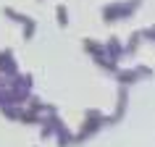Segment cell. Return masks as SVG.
<instances>
[{
    "label": "cell",
    "instance_id": "1",
    "mask_svg": "<svg viewBox=\"0 0 155 147\" xmlns=\"http://www.w3.org/2000/svg\"><path fill=\"white\" fill-rule=\"evenodd\" d=\"M142 5V0H116V3H108L103 5V21L105 24H118V21H126L137 13V8Z\"/></svg>",
    "mask_w": 155,
    "mask_h": 147
},
{
    "label": "cell",
    "instance_id": "2",
    "mask_svg": "<svg viewBox=\"0 0 155 147\" xmlns=\"http://www.w3.org/2000/svg\"><path fill=\"white\" fill-rule=\"evenodd\" d=\"M105 123H108V116H103V110H95V108L84 110L82 129L74 134V145H84V142H87V139H92L100 129H103V126H105Z\"/></svg>",
    "mask_w": 155,
    "mask_h": 147
},
{
    "label": "cell",
    "instance_id": "3",
    "mask_svg": "<svg viewBox=\"0 0 155 147\" xmlns=\"http://www.w3.org/2000/svg\"><path fill=\"white\" fill-rule=\"evenodd\" d=\"M82 47H84V53H87V55L95 60V66H100L103 71H108V74H116V71H118V63L108 58L105 45H103V42H97V40H92V37H87V40L82 42Z\"/></svg>",
    "mask_w": 155,
    "mask_h": 147
},
{
    "label": "cell",
    "instance_id": "4",
    "mask_svg": "<svg viewBox=\"0 0 155 147\" xmlns=\"http://www.w3.org/2000/svg\"><path fill=\"white\" fill-rule=\"evenodd\" d=\"M3 16L24 29V40H26V42L34 40V34H37V21H34L32 16H26V13H21V11H16V8H11V5H3Z\"/></svg>",
    "mask_w": 155,
    "mask_h": 147
},
{
    "label": "cell",
    "instance_id": "5",
    "mask_svg": "<svg viewBox=\"0 0 155 147\" xmlns=\"http://www.w3.org/2000/svg\"><path fill=\"white\" fill-rule=\"evenodd\" d=\"M113 76H116V82L121 84V87H131V84H137L139 79H150V76H153V68H150V66H137V68H118Z\"/></svg>",
    "mask_w": 155,
    "mask_h": 147
},
{
    "label": "cell",
    "instance_id": "6",
    "mask_svg": "<svg viewBox=\"0 0 155 147\" xmlns=\"http://www.w3.org/2000/svg\"><path fill=\"white\" fill-rule=\"evenodd\" d=\"M126 108H129V87H121V84H118V100H116V110L108 116V123H118V121H124Z\"/></svg>",
    "mask_w": 155,
    "mask_h": 147
},
{
    "label": "cell",
    "instance_id": "7",
    "mask_svg": "<svg viewBox=\"0 0 155 147\" xmlns=\"http://www.w3.org/2000/svg\"><path fill=\"white\" fill-rule=\"evenodd\" d=\"M13 74H18V60L11 47H3L0 50V76H13Z\"/></svg>",
    "mask_w": 155,
    "mask_h": 147
},
{
    "label": "cell",
    "instance_id": "8",
    "mask_svg": "<svg viewBox=\"0 0 155 147\" xmlns=\"http://www.w3.org/2000/svg\"><path fill=\"white\" fill-rule=\"evenodd\" d=\"M103 45H105V53H108V58H110V60H116V63H118L121 58H126V53H124V42L118 40V37H110V40L103 42Z\"/></svg>",
    "mask_w": 155,
    "mask_h": 147
},
{
    "label": "cell",
    "instance_id": "9",
    "mask_svg": "<svg viewBox=\"0 0 155 147\" xmlns=\"http://www.w3.org/2000/svg\"><path fill=\"white\" fill-rule=\"evenodd\" d=\"M53 139H55V145H58V147H71V145H74V134H71V129H68L66 123H61V126L55 129Z\"/></svg>",
    "mask_w": 155,
    "mask_h": 147
},
{
    "label": "cell",
    "instance_id": "10",
    "mask_svg": "<svg viewBox=\"0 0 155 147\" xmlns=\"http://www.w3.org/2000/svg\"><path fill=\"white\" fill-rule=\"evenodd\" d=\"M142 32H131V37H129V42H126V45H124V53H126V55H134V53H137L139 50V45H142Z\"/></svg>",
    "mask_w": 155,
    "mask_h": 147
},
{
    "label": "cell",
    "instance_id": "11",
    "mask_svg": "<svg viewBox=\"0 0 155 147\" xmlns=\"http://www.w3.org/2000/svg\"><path fill=\"white\" fill-rule=\"evenodd\" d=\"M21 108H24V105H3V108H0V113L5 116L8 121H18V118H21Z\"/></svg>",
    "mask_w": 155,
    "mask_h": 147
},
{
    "label": "cell",
    "instance_id": "12",
    "mask_svg": "<svg viewBox=\"0 0 155 147\" xmlns=\"http://www.w3.org/2000/svg\"><path fill=\"white\" fill-rule=\"evenodd\" d=\"M55 21H58V26H61V29H66V26H68V21H71V18H68V8H66V5H55Z\"/></svg>",
    "mask_w": 155,
    "mask_h": 147
},
{
    "label": "cell",
    "instance_id": "13",
    "mask_svg": "<svg viewBox=\"0 0 155 147\" xmlns=\"http://www.w3.org/2000/svg\"><path fill=\"white\" fill-rule=\"evenodd\" d=\"M139 32H142V40L155 42V26H147V29H139Z\"/></svg>",
    "mask_w": 155,
    "mask_h": 147
},
{
    "label": "cell",
    "instance_id": "14",
    "mask_svg": "<svg viewBox=\"0 0 155 147\" xmlns=\"http://www.w3.org/2000/svg\"><path fill=\"white\" fill-rule=\"evenodd\" d=\"M37 3H42V0H37Z\"/></svg>",
    "mask_w": 155,
    "mask_h": 147
},
{
    "label": "cell",
    "instance_id": "15",
    "mask_svg": "<svg viewBox=\"0 0 155 147\" xmlns=\"http://www.w3.org/2000/svg\"><path fill=\"white\" fill-rule=\"evenodd\" d=\"M34 147H37V145H34Z\"/></svg>",
    "mask_w": 155,
    "mask_h": 147
}]
</instances>
